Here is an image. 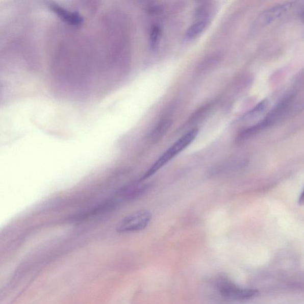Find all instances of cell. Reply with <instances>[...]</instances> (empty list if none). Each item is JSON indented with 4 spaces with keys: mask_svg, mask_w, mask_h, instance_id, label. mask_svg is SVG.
Listing matches in <instances>:
<instances>
[{
    "mask_svg": "<svg viewBox=\"0 0 304 304\" xmlns=\"http://www.w3.org/2000/svg\"><path fill=\"white\" fill-rule=\"evenodd\" d=\"M293 5L292 3H282L265 10L257 19L255 26L263 27L272 23L287 14Z\"/></svg>",
    "mask_w": 304,
    "mask_h": 304,
    "instance_id": "4",
    "label": "cell"
},
{
    "mask_svg": "<svg viewBox=\"0 0 304 304\" xmlns=\"http://www.w3.org/2000/svg\"><path fill=\"white\" fill-rule=\"evenodd\" d=\"M50 9L56 13L61 20L74 27H80L83 23V19L81 14L77 12H71L59 5L50 6Z\"/></svg>",
    "mask_w": 304,
    "mask_h": 304,
    "instance_id": "7",
    "label": "cell"
},
{
    "mask_svg": "<svg viewBox=\"0 0 304 304\" xmlns=\"http://www.w3.org/2000/svg\"><path fill=\"white\" fill-rule=\"evenodd\" d=\"M151 219L152 214L150 211L140 210L122 219L116 230L122 234L142 231L149 225Z\"/></svg>",
    "mask_w": 304,
    "mask_h": 304,
    "instance_id": "3",
    "label": "cell"
},
{
    "mask_svg": "<svg viewBox=\"0 0 304 304\" xmlns=\"http://www.w3.org/2000/svg\"><path fill=\"white\" fill-rule=\"evenodd\" d=\"M172 124L171 119L166 118L162 119L156 125L151 134V139L154 142H158L162 138Z\"/></svg>",
    "mask_w": 304,
    "mask_h": 304,
    "instance_id": "10",
    "label": "cell"
},
{
    "mask_svg": "<svg viewBox=\"0 0 304 304\" xmlns=\"http://www.w3.org/2000/svg\"><path fill=\"white\" fill-rule=\"evenodd\" d=\"M294 99V94H289L281 99L266 115L262 121L252 126L257 134L276 124L288 114Z\"/></svg>",
    "mask_w": 304,
    "mask_h": 304,
    "instance_id": "2",
    "label": "cell"
},
{
    "mask_svg": "<svg viewBox=\"0 0 304 304\" xmlns=\"http://www.w3.org/2000/svg\"><path fill=\"white\" fill-rule=\"evenodd\" d=\"M198 133V130L193 129L181 137L150 166V168L144 173V175L142 177V179H140V181L143 182V181L149 178V177L157 173L159 170L164 167L169 161H171L173 158L178 155L180 152H182L187 147L189 146L196 138Z\"/></svg>",
    "mask_w": 304,
    "mask_h": 304,
    "instance_id": "1",
    "label": "cell"
},
{
    "mask_svg": "<svg viewBox=\"0 0 304 304\" xmlns=\"http://www.w3.org/2000/svg\"><path fill=\"white\" fill-rule=\"evenodd\" d=\"M298 202L300 205H303V190L302 191L301 194L299 195Z\"/></svg>",
    "mask_w": 304,
    "mask_h": 304,
    "instance_id": "13",
    "label": "cell"
},
{
    "mask_svg": "<svg viewBox=\"0 0 304 304\" xmlns=\"http://www.w3.org/2000/svg\"><path fill=\"white\" fill-rule=\"evenodd\" d=\"M210 24L209 20H200L196 21L188 29L185 34L187 41H192L200 37L207 30Z\"/></svg>",
    "mask_w": 304,
    "mask_h": 304,
    "instance_id": "9",
    "label": "cell"
},
{
    "mask_svg": "<svg viewBox=\"0 0 304 304\" xmlns=\"http://www.w3.org/2000/svg\"><path fill=\"white\" fill-rule=\"evenodd\" d=\"M162 30L158 25L152 28L150 32V43L152 49L157 48L161 38Z\"/></svg>",
    "mask_w": 304,
    "mask_h": 304,
    "instance_id": "12",
    "label": "cell"
},
{
    "mask_svg": "<svg viewBox=\"0 0 304 304\" xmlns=\"http://www.w3.org/2000/svg\"><path fill=\"white\" fill-rule=\"evenodd\" d=\"M149 187L147 184L140 183V181L139 183L130 184L129 186L122 188L119 193L125 198H135L145 193Z\"/></svg>",
    "mask_w": 304,
    "mask_h": 304,
    "instance_id": "8",
    "label": "cell"
},
{
    "mask_svg": "<svg viewBox=\"0 0 304 304\" xmlns=\"http://www.w3.org/2000/svg\"><path fill=\"white\" fill-rule=\"evenodd\" d=\"M220 292L223 297L233 300H246L254 297L258 291L254 289L241 288L233 284H223Z\"/></svg>",
    "mask_w": 304,
    "mask_h": 304,
    "instance_id": "5",
    "label": "cell"
},
{
    "mask_svg": "<svg viewBox=\"0 0 304 304\" xmlns=\"http://www.w3.org/2000/svg\"><path fill=\"white\" fill-rule=\"evenodd\" d=\"M269 101L265 99L260 102L256 106L252 108L248 113L245 114L241 118V121H246L252 120L258 118L263 113H265L268 107H269Z\"/></svg>",
    "mask_w": 304,
    "mask_h": 304,
    "instance_id": "11",
    "label": "cell"
},
{
    "mask_svg": "<svg viewBox=\"0 0 304 304\" xmlns=\"http://www.w3.org/2000/svg\"><path fill=\"white\" fill-rule=\"evenodd\" d=\"M246 165L247 161L244 159H236L226 161L211 169L209 174L213 176L225 174L226 173L238 171L244 168Z\"/></svg>",
    "mask_w": 304,
    "mask_h": 304,
    "instance_id": "6",
    "label": "cell"
}]
</instances>
